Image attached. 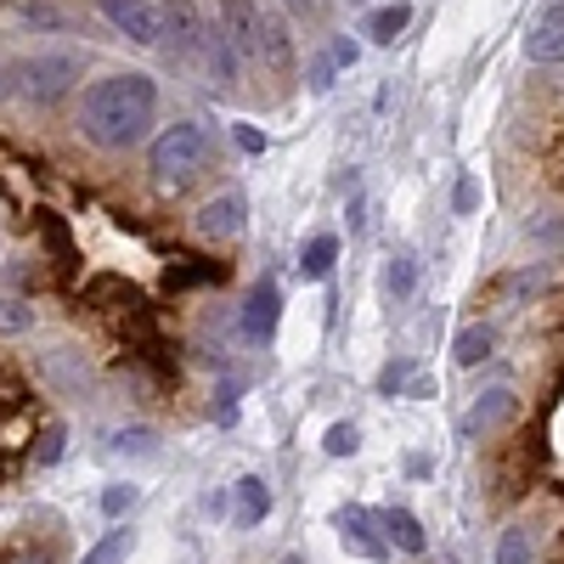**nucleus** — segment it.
<instances>
[{
  "label": "nucleus",
  "instance_id": "2eb2a0df",
  "mask_svg": "<svg viewBox=\"0 0 564 564\" xmlns=\"http://www.w3.org/2000/svg\"><path fill=\"white\" fill-rule=\"evenodd\" d=\"M379 395H435V384H430V372H417L412 361H390L384 372H379Z\"/></svg>",
  "mask_w": 564,
  "mask_h": 564
},
{
  "label": "nucleus",
  "instance_id": "dca6fc26",
  "mask_svg": "<svg viewBox=\"0 0 564 564\" xmlns=\"http://www.w3.org/2000/svg\"><path fill=\"white\" fill-rule=\"evenodd\" d=\"M491 345H497V334H491L486 322H475V327H463V334L452 339V361L457 367H480L491 356Z\"/></svg>",
  "mask_w": 564,
  "mask_h": 564
},
{
  "label": "nucleus",
  "instance_id": "cd10ccee",
  "mask_svg": "<svg viewBox=\"0 0 564 564\" xmlns=\"http://www.w3.org/2000/svg\"><path fill=\"white\" fill-rule=\"evenodd\" d=\"M475 204H480V181H475V175H463V181H457V193H452V209H457V215H475Z\"/></svg>",
  "mask_w": 564,
  "mask_h": 564
},
{
  "label": "nucleus",
  "instance_id": "423d86ee",
  "mask_svg": "<svg viewBox=\"0 0 564 564\" xmlns=\"http://www.w3.org/2000/svg\"><path fill=\"white\" fill-rule=\"evenodd\" d=\"M164 23H170V52L186 63V57H198L204 45H209V29L198 18L193 0H164Z\"/></svg>",
  "mask_w": 564,
  "mask_h": 564
},
{
  "label": "nucleus",
  "instance_id": "f8f14e48",
  "mask_svg": "<svg viewBox=\"0 0 564 564\" xmlns=\"http://www.w3.org/2000/svg\"><path fill=\"white\" fill-rule=\"evenodd\" d=\"M231 491H238V508H231V525H238V531H254V525L265 520V513H271V486H265L260 475H243Z\"/></svg>",
  "mask_w": 564,
  "mask_h": 564
},
{
  "label": "nucleus",
  "instance_id": "9d476101",
  "mask_svg": "<svg viewBox=\"0 0 564 564\" xmlns=\"http://www.w3.org/2000/svg\"><path fill=\"white\" fill-rule=\"evenodd\" d=\"M508 417H513V390H486L475 406L463 412V423H457V430H463L468 441H480V435H491L497 423H508Z\"/></svg>",
  "mask_w": 564,
  "mask_h": 564
},
{
  "label": "nucleus",
  "instance_id": "c85d7f7f",
  "mask_svg": "<svg viewBox=\"0 0 564 564\" xmlns=\"http://www.w3.org/2000/svg\"><path fill=\"white\" fill-rule=\"evenodd\" d=\"M311 90H316V97H327V90H334V63H327V57L311 63Z\"/></svg>",
  "mask_w": 564,
  "mask_h": 564
},
{
  "label": "nucleus",
  "instance_id": "f704fd0d",
  "mask_svg": "<svg viewBox=\"0 0 564 564\" xmlns=\"http://www.w3.org/2000/svg\"><path fill=\"white\" fill-rule=\"evenodd\" d=\"M0 97H7V79H0Z\"/></svg>",
  "mask_w": 564,
  "mask_h": 564
},
{
  "label": "nucleus",
  "instance_id": "7ed1b4c3",
  "mask_svg": "<svg viewBox=\"0 0 564 564\" xmlns=\"http://www.w3.org/2000/svg\"><path fill=\"white\" fill-rule=\"evenodd\" d=\"M74 85H79V57H68V52H45V57L23 63V90L34 102H57Z\"/></svg>",
  "mask_w": 564,
  "mask_h": 564
},
{
  "label": "nucleus",
  "instance_id": "473e14b6",
  "mask_svg": "<svg viewBox=\"0 0 564 564\" xmlns=\"http://www.w3.org/2000/svg\"><path fill=\"white\" fill-rule=\"evenodd\" d=\"M7 564H52V558H45V553H34V547H23V553H12Z\"/></svg>",
  "mask_w": 564,
  "mask_h": 564
},
{
  "label": "nucleus",
  "instance_id": "ddd939ff",
  "mask_svg": "<svg viewBox=\"0 0 564 564\" xmlns=\"http://www.w3.org/2000/svg\"><path fill=\"white\" fill-rule=\"evenodd\" d=\"M406 23H412V7H406V0H390V7H372V12L361 18V34H367L372 45H395V40L406 34Z\"/></svg>",
  "mask_w": 564,
  "mask_h": 564
},
{
  "label": "nucleus",
  "instance_id": "f3484780",
  "mask_svg": "<svg viewBox=\"0 0 564 564\" xmlns=\"http://www.w3.org/2000/svg\"><path fill=\"white\" fill-rule=\"evenodd\" d=\"M334 260H339V238H334V231H316V238L305 243V254H300L305 282H322L327 271H334Z\"/></svg>",
  "mask_w": 564,
  "mask_h": 564
},
{
  "label": "nucleus",
  "instance_id": "20e7f679",
  "mask_svg": "<svg viewBox=\"0 0 564 564\" xmlns=\"http://www.w3.org/2000/svg\"><path fill=\"white\" fill-rule=\"evenodd\" d=\"M97 7L135 45H159L164 40V7H153V0H97Z\"/></svg>",
  "mask_w": 564,
  "mask_h": 564
},
{
  "label": "nucleus",
  "instance_id": "7c9ffc66",
  "mask_svg": "<svg viewBox=\"0 0 564 564\" xmlns=\"http://www.w3.org/2000/svg\"><path fill=\"white\" fill-rule=\"evenodd\" d=\"M531 231H536L542 243H564V220H536Z\"/></svg>",
  "mask_w": 564,
  "mask_h": 564
},
{
  "label": "nucleus",
  "instance_id": "0eeeda50",
  "mask_svg": "<svg viewBox=\"0 0 564 564\" xmlns=\"http://www.w3.org/2000/svg\"><path fill=\"white\" fill-rule=\"evenodd\" d=\"M260 12H254V0H220V29L226 40L238 45V57H260Z\"/></svg>",
  "mask_w": 564,
  "mask_h": 564
},
{
  "label": "nucleus",
  "instance_id": "6ab92c4d",
  "mask_svg": "<svg viewBox=\"0 0 564 564\" xmlns=\"http://www.w3.org/2000/svg\"><path fill=\"white\" fill-rule=\"evenodd\" d=\"M130 547H135V531H124V525H119V531H108L97 547H85V553H79V564H124V558H130Z\"/></svg>",
  "mask_w": 564,
  "mask_h": 564
},
{
  "label": "nucleus",
  "instance_id": "f03ea898",
  "mask_svg": "<svg viewBox=\"0 0 564 564\" xmlns=\"http://www.w3.org/2000/svg\"><path fill=\"white\" fill-rule=\"evenodd\" d=\"M204 159H209V130L193 124V119H186V124H170V130L153 141V148H148V170H153L159 186H170V193L193 181V175L204 170Z\"/></svg>",
  "mask_w": 564,
  "mask_h": 564
},
{
  "label": "nucleus",
  "instance_id": "a878e982",
  "mask_svg": "<svg viewBox=\"0 0 564 564\" xmlns=\"http://www.w3.org/2000/svg\"><path fill=\"white\" fill-rule=\"evenodd\" d=\"M135 497H141V491L119 480V486H108V491H102V513H108V520H119V513H130V508H135Z\"/></svg>",
  "mask_w": 564,
  "mask_h": 564
},
{
  "label": "nucleus",
  "instance_id": "412c9836",
  "mask_svg": "<svg viewBox=\"0 0 564 564\" xmlns=\"http://www.w3.org/2000/svg\"><path fill=\"white\" fill-rule=\"evenodd\" d=\"M260 52L271 57V68H282V74H289L294 52H289V34H282V23H276V18H265V23H260Z\"/></svg>",
  "mask_w": 564,
  "mask_h": 564
},
{
  "label": "nucleus",
  "instance_id": "6e6552de",
  "mask_svg": "<svg viewBox=\"0 0 564 564\" xmlns=\"http://www.w3.org/2000/svg\"><path fill=\"white\" fill-rule=\"evenodd\" d=\"M525 57L542 63V68H558L564 63V0L536 18V29L525 34Z\"/></svg>",
  "mask_w": 564,
  "mask_h": 564
},
{
  "label": "nucleus",
  "instance_id": "1a4fd4ad",
  "mask_svg": "<svg viewBox=\"0 0 564 564\" xmlns=\"http://www.w3.org/2000/svg\"><path fill=\"white\" fill-rule=\"evenodd\" d=\"M243 193H220V198H209L204 209H198V231L204 238H215V243H226V238H238L243 231Z\"/></svg>",
  "mask_w": 564,
  "mask_h": 564
},
{
  "label": "nucleus",
  "instance_id": "4be33fe9",
  "mask_svg": "<svg viewBox=\"0 0 564 564\" xmlns=\"http://www.w3.org/2000/svg\"><path fill=\"white\" fill-rule=\"evenodd\" d=\"M322 452L327 457H356L361 452V430H356V423H334V430L322 435Z\"/></svg>",
  "mask_w": 564,
  "mask_h": 564
},
{
  "label": "nucleus",
  "instance_id": "b1692460",
  "mask_svg": "<svg viewBox=\"0 0 564 564\" xmlns=\"http://www.w3.org/2000/svg\"><path fill=\"white\" fill-rule=\"evenodd\" d=\"M113 452H119V457H153L159 441H153V430H119V435H113Z\"/></svg>",
  "mask_w": 564,
  "mask_h": 564
},
{
  "label": "nucleus",
  "instance_id": "9b49d317",
  "mask_svg": "<svg viewBox=\"0 0 564 564\" xmlns=\"http://www.w3.org/2000/svg\"><path fill=\"white\" fill-rule=\"evenodd\" d=\"M276 316H282V294H276V282H260V289L249 294V305H243V334L265 345V339L276 334Z\"/></svg>",
  "mask_w": 564,
  "mask_h": 564
},
{
  "label": "nucleus",
  "instance_id": "39448f33",
  "mask_svg": "<svg viewBox=\"0 0 564 564\" xmlns=\"http://www.w3.org/2000/svg\"><path fill=\"white\" fill-rule=\"evenodd\" d=\"M379 525V513H367V508H339L334 513V531H339V542H345V553H356V558H367V564H379L384 553H390V542L372 531Z\"/></svg>",
  "mask_w": 564,
  "mask_h": 564
},
{
  "label": "nucleus",
  "instance_id": "393cba45",
  "mask_svg": "<svg viewBox=\"0 0 564 564\" xmlns=\"http://www.w3.org/2000/svg\"><path fill=\"white\" fill-rule=\"evenodd\" d=\"M63 446H68L63 423H52V430L40 435V446H34V463H45V468H52V463H63Z\"/></svg>",
  "mask_w": 564,
  "mask_h": 564
},
{
  "label": "nucleus",
  "instance_id": "72a5a7b5",
  "mask_svg": "<svg viewBox=\"0 0 564 564\" xmlns=\"http://www.w3.org/2000/svg\"><path fill=\"white\" fill-rule=\"evenodd\" d=\"M282 564H305V558H300V553H289V558H282Z\"/></svg>",
  "mask_w": 564,
  "mask_h": 564
},
{
  "label": "nucleus",
  "instance_id": "5701e85b",
  "mask_svg": "<svg viewBox=\"0 0 564 564\" xmlns=\"http://www.w3.org/2000/svg\"><path fill=\"white\" fill-rule=\"evenodd\" d=\"M29 327H34V305L0 294V334H29Z\"/></svg>",
  "mask_w": 564,
  "mask_h": 564
},
{
  "label": "nucleus",
  "instance_id": "2f4dec72",
  "mask_svg": "<svg viewBox=\"0 0 564 564\" xmlns=\"http://www.w3.org/2000/svg\"><path fill=\"white\" fill-rule=\"evenodd\" d=\"M334 63H345V68L356 63V40H339V45H334Z\"/></svg>",
  "mask_w": 564,
  "mask_h": 564
},
{
  "label": "nucleus",
  "instance_id": "c9c22d12",
  "mask_svg": "<svg viewBox=\"0 0 564 564\" xmlns=\"http://www.w3.org/2000/svg\"><path fill=\"white\" fill-rule=\"evenodd\" d=\"M289 7H305V0H289Z\"/></svg>",
  "mask_w": 564,
  "mask_h": 564
},
{
  "label": "nucleus",
  "instance_id": "a211bd4d",
  "mask_svg": "<svg viewBox=\"0 0 564 564\" xmlns=\"http://www.w3.org/2000/svg\"><path fill=\"white\" fill-rule=\"evenodd\" d=\"M412 289H417V260H412L406 249H395V254L384 260V294H390V300H406Z\"/></svg>",
  "mask_w": 564,
  "mask_h": 564
},
{
  "label": "nucleus",
  "instance_id": "c756f323",
  "mask_svg": "<svg viewBox=\"0 0 564 564\" xmlns=\"http://www.w3.org/2000/svg\"><path fill=\"white\" fill-rule=\"evenodd\" d=\"M231 135H238V148H243V153H265V135H260L254 124H238Z\"/></svg>",
  "mask_w": 564,
  "mask_h": 564
},
{
  "label": "nucleus",
  "instance_id": "4468645a",
  "mask_svg": "<svg viewBox=\"0 0 564 564\" xmlns=\"http://www.w3.org/2000/svg\"><path fill=\"white\" fill-rule=\"evenodd\" d=\"M379 531H384V542H395L401 553H423V547H430V536H423V525H417V513H406V508H384V513H379Z\"/></svg>",
  "mask_w": 564,
  "mask_h": 564
},
{
  "label": "nucleus",
  "instance_id": "aec40b11",
  "mask_svg": "<svg viewBox=\"0 0 564 564\" xmlns=\"http://www.w3.org/2000/svg\"><path fill=\"white\" fill-rule=\"evenodd\" d=\"M531 553H536L531 525H508V531H502V542H497V564H531Z\"/></svg>",
  "mask_w": 564,
  "mask_h": 564
},
{
  "label": "nucleus",
  "instance_id": "bb28decb",
  "mask_svg": "<svg viewBox=\"0 0 564 564\" xmlns=\"http://www.w3.org/2000/svg\"><path fill=\"white\" fill-rule=\"evenodd\" d=\"M23 23H40V29H63V12H52V7H40V0H18L12 7Z\"/></svg>",
  "mask_w": 564,
  "mask_h": 564
},
{
  "label": "nucleus",
  "instance_id": "f257e3e1",
  "mask_svg": "<svg viewBox=\"0 0 564 564\" xmlns=\"http://www.w3.org/2000/svg\"><path fill=\"white\" fill-rule=\"evenodd\" d=\"M153 108H159V85L130 68V74H108V79H97L85 90L79 124H85V135L97 141V148L119 153V148H135V141L148 135Z\"/></svg>",
  "mask_w": 564,
  "mask_h": 564
}]
</instances>
